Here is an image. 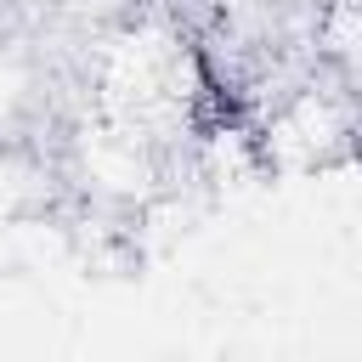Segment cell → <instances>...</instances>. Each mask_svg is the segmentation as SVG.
Instances as JSON below:
<instances>
[]
</instances>
